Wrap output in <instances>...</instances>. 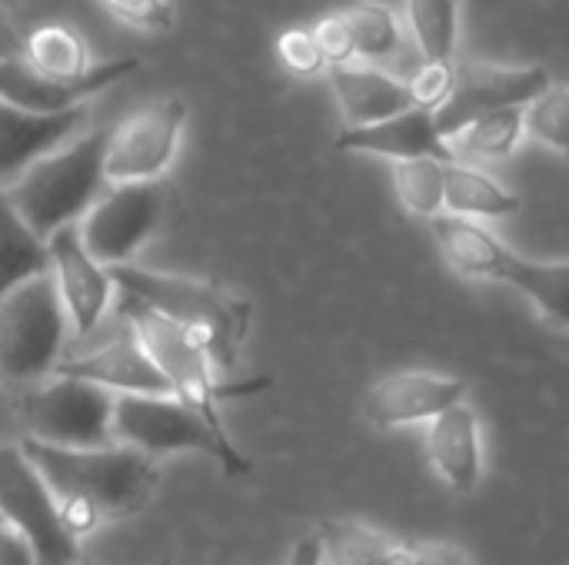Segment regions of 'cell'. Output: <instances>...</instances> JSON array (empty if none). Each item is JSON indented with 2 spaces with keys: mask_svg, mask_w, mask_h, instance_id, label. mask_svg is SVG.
Instances as JSON below:
<instances>
[{
  "mask_svg": "<svg viewBox=\"0 0 569 565\" xmlns=\"http://www.w3.org/2000/svg\"><path fill=\"white\" fill-rule=\"evenodd\" d=\"M20 450L53 493L60 526L73 543L107 523L143 513L160 486L157 460L120 443L103 450H60L23 440Z\"/></svg>",
  "mask_w": 569,
  "mask_h": 565,
  "instance_id": "cell-1",
  "label": "cell"
},
{
  "mask_svg": "<svg viewBox=\"0 0 569 565\" xmlns=\"http://www.w3.org/2000/svg\"><path fill=\"white\" fill-rule=\"evenodd\" d=\"M117 290L157 313L163 323L193 340L217 366V373H233L240 346L250 326V303L203 280H187L177 273H153L137 266L110 270Z\"/></svg>",
  "mask_w": 569,
  "mask_h": 565,
  "instance_id": "cell-2",
  "label": "cell"
},
{
  "mask_svg": "<svg viewBox=\"0 0 569 565\" xmlns=\"http://www.w3.org/2000/svg\"><path fill=\"white\" fill-rule=\"evenodd\" d=\"M103 150L107 133H83L37 160L3 190L13 210L40 240H50L57 230L80 223L87 210L107 193L110 183L103 173Z\"/></svg>",
  "mask_w": 569,
  "mask_h": 565,
  "instance_id": "cell-3",
  "label": "cell"
},
{
  "mask_svg": "<svg viewBox=\"0 0 569 565\" xmlns=\"http://www.w3.org/2000/svg\"><path fill=\"white\" fill-rule=\"evenodd\" d=\"M113 306L133 323L143 350L150 353L153 366L167 380L170 396L177 403H183L190 413H197L217 436H227L223 420H220V403L270 390V380L267 376L247 380V383H223V376L217 373L213 360L193 340H187L180 330H173L170 323H163L157 313H150L140 303L127 300L120 290H117V303Z\"/></svg>",
  "mask_w": 569,
  "mask_h": 565,
  "instance_id": "cell-4",
  "label": "cell"
},
{
  "mask_svg": "<svg viewBox=\"0 0 569 565\" xmlns=\"http://www.w3.org/2000/svg\"><path fill=\"white\" fill-rule=\"evenodd\" d=\"M113 443L130 446L150 460L170 453H203L223 466V476L237 480L253 470V463L233 446V440L217 436L197 413H190L173 396H117L113 403Z\"/></svg>",
  "mask_w": 569,
  "mask_h": 565,
  "instance_id": "cell-5",
  "label": "cell"
},
{
  "mask_svg": "<svg viewBox=\"0 0 569 565\" xmlns=\"http://www.w3.org/2000/svg\"><path fill=\"white\" fill-rule=\"evenodd\" d=\"M70 320L50 273L17 286L0 300V376L7 383H40L60 360Z\"/></svg>",
  "mask_w": 569,
  "mask_h": 565,
  "instance_id": "cell-6",
  "label": "cell"
},
{
  "mask_svg": "<svg viewBox=\"0 0 569 565\" xmlns=\"http://www.w3.org/2000/svg\"><path fill=\"white\" fill-rule=\"evenodd\" d=\"M113 403L117 396L70 376H53L23 396L20 416L27 440L60 450H103L113 446Z\"/></svg>",
  "mask_w": 569,
  "mask_h": 565,
  "instance_id": "cell-7",
  "label": "cell"
},
{
  "mask_svg": "<svg viewBox=\"0 0 569 565\" xmlns=\"http://www.w3.org/2000/svg\"><path fill=\"white\" fill-rule=\"evenodd\" d=\"M187 123V103L180 97H160L130 117H123L107 133L103 173L110 186L120 183H153L177 157L180 133Z\"/></svg>",
  "mask_w": 569,
  "mask_h": 565,
  "instance_id": "cell-8",
  "label": "cell"
},
{
  "mask_svg": "<svg viewBox=\"0 0 569 565\" xmlns=\"http://www.w3.org/2000/svg\"><path fill=\"white\" fill-rule=\"evenodd\" d=\"M0 519L33 546L37 565H73L80 559V543L63 533L53 493L20 446H0Z\"/></svg>",
  "mask_w": 569,
  "mask_h": 565,
  "instance_id": "cell-9",
  "label": "cell"
},
{
  "mask_svg": "<svg viewBox=\"0 0 569 565\" xmlns=\"http://www.w3.org/2000/svg\"><path fill=\"white\" fill-rule=\"evenodd\" d=\"M547 87H550V73L540 63H530V67H500V63H483V60L453 63L450 97L433 113L437 130L450 143V137L467 130L473 120L497 113V110L527 107Z\"/></svg>",
  "mask_w": 569,
  "mask_h": 565,
  "instance_id": "cell-10",
  "label": "cell"
},
{
  "mask_svg": "<svg viewBox=\"0 0 569 565\" xmlns=\"http://www.w3.org/2000/svg\"><path fill=\"white\" fill-rule=\"evenodd\" d=\"M163 196L157 183H120L107 186V193L87 210L77 223L83 250L107 270L130 266V260L143 250V243L160 226Z\"/></svg>",
  "mask_w": 569,
  "mask_h": 565,
  "instance_id": "cell-11",
  "label": "cell"
},
{
  "mask_svg": "<svg viewBox=\"0 0 569 565\" xmlns=\"http://www.w3.org/2000/svg\"><path fill=\"white\" fill-rule=\"evenodd\" d=\"M53 376L93 383L113 396H170L167 380L160 376L133 323L120 310H113V326L107 330V336L93 340L87 350H80L70 360H60Z\"/></svg>",
  "mask_w": 569,
  "mask_h": 565,
  "instance_id": "cell-12",
  "label": "cell"
},
{
  "mask_svg": "<svg viewBox=\"0 0 569 565\" xmlns=\"http://www.w3.org/2000/svg\"><path fill=\"white\" fill-rule=\"evenodd\" d=\"M50 253V280L57 286V296L63 303V313L80 340L97 333L103 326L107 313L117 303V280L107 266H100L80 243L77 223L57 230L47 240Z\"/></svg>",
  "mask_w": 569,
  "mask_h": 565,
  "instance_id": "cell-13",
  "label": "cell"
},
{
  "mask_svg": "<svg viewBox=\"0 0 569 565\" xmlns=\"http://www.w3.org/2000/svg\"><path fill=\"white\" fill-rule=\"evenodd\" d=\"M467 383L457 376L407 370L383 376L363 400V420L377 430H397L413 423H433L447 410L460 406Z\"/></svg>",
  "mask_w": 569,
  "mask_h": 565,
  "instance_id": "cell-14",
  "label": "cell"
},
{
  "mask_svg": "<svg viewBox=\"0 0 569 565\" xmlns=\"http://www.w3.org/2000/svg\"><path fill=\"white\" fill-rule=\"evenodd\" d=\"M137 67H140L137 57H120V60L93 63L90 73L73 83H60L53 77L30 70L20 57H10V60H0V100L30 113H63L73 107H83L93 93L130 77Z\"/></svg>",
  "mask_w": 569,
  "mask_h": 565,
  "instance_id": "cell-15",
  "label": "cell"
},
{
  "mask_svg": "<svg viewBox=\"0 0 569 565\" xmlns=\"http://www.w3.org/2000/svg\"><path fill=\"white\" fill-rule=\"evenodd\" d=\"M87 123V107L63 113H30L0 100V190H7L37 160L77 140Z\"/></svg>",
  "mask_w": 569,
  "mask_h": 565,
  "instance_id": "cell-16",
  "label": "cell"
},
{
  "mask_svg": "<svg viewBox=\"0 0 569 565\" xmlns=\"http://www.w3.org/2000/svg\"><path fill=\"white\" fill-rule=\"evenodd\" d=\"M337 150L373 153V157H387L393 163H403V160L453 163L457 160L453 147L437 130L433 113L423 107H410V110H403L390 120L370 123V127H350V130L343 127V133L337 137Z\"/></svg>",
  "mask_w": 569,
  "mask_h": 565,
  "instance_id": "cell-17",
  "label": "cell"
},
{
  "mask_svg": "<svg viewBox=\"0 0 569 565\" xmlns=\"http://www.w3.org/2000/svg\"><path fill=\"white\" fill-rule=\"evenodd\" d=\"M330 70V87L337 93V103L343 110L347 130L350 127H370L380 120H390L413 103L410 83L377 70V67H360V63H340V67H327Z\"/></svg>",
  "mask_w": 569,
  "mask_h": 565,
  "instance_id": "cell-18",
  "label": "cell"
},
{
  "mask_svg": "<svg viewBox=\"0 0 569 565\" xmlns=\"http://www.w3.org/2000/svg\"><path fill=\"white\" fill-rule=\"evenodd\" d=\"M427 453L433 470L450 483L453 493H473L483 476L477 413L467 403H460L437 416L427 433Z\"/></svg>",
  "mask_w": 569,
  "mask_h": 565,
  "instance_id": "cell-19",
  "label": "cell"
},
{
  "mask_svg": "<svg viewBox=\"0 0 569 565\" xmlns=\"http://www.w3.org/2000/svg\"><path fill=\"white\" fill-rule=\"evenodd\" d=\"M433 226V236L440 243V253L443 260L460 273V276H470V280H503L513 256L507 250V243L500 236H493L487 226L467 220V216H433L430 220Z\"/></svg>",
  "mask_w": 569,
  "mask_h": 565,
  "instance_id": "cell-20",
  "label": "cell"
},
{
  "mask_svg": "<svg viewBox=\"0 0 569 565\" xmlns=\"http://www.w3.org/2000/svg\"><path fill=\"white\" fill-rule=\"evenodd\" d=\"M443 206L453 216H510L520 210V196L513 190H507L500 180H493L490 173L453 160L443 163Z\"/></svg>",
  "mask_w": 569,
  "mask_h": 565,
  "instance_id": "cell-21",
  "label": "cell"
},
{
  "mask_svg": "<svg viewBox=\"0 0 569 565\" xmlns=\"http://www.w3.org/2000/svg\"><path fill=\"white\" fill-rule=\"evenodd\" d=\"M50 273L47 240H40L0 190V300L17 286Z\"/></svg>",
  "mask_w": 569,
  "mask_h": 565,
  "instance_id": "cell-22",
  "label": "cell"
},
{
  "mask_svg": "<svg viewBox=\"0 0 569 565\" xmlns=\"http://www.w3.org/2000/svg\"><path fill=\"white\" fill-rule=\"evenodd\" d=\"M20 60L60 83L80 80L93 67L83 37L67 23H40L37 30H30L27 40H20Z\"/></svg>",
  "mask_w": 569,
  "mask_h": 565,
  "instance_id": "cell-23",
  "label": "cell"
},
{
  "mask_svg": "<svg viewBox=\"0 0 569 565\" xmlns=\"http://www.w3.org/2000/svg\"><path fill=\"white\" fill-rule=\"evenodd\" d=\"M503 283L517 286L550 323L569 330V260L567 263H537L513 256Z\"/></svg>",
  "mask_w": 569,
  "mask_h": 565,
  "instance_id": "cell-24",
  "label": "cell"
},
{
  "mask_svg": "<svg viewBox=\"0 0 569 565\" xmlns=\"http://www.w3.org/2000/svg\"><path fill=\"white\" fill-rule=\"evenodd\" d=\"M330 565H400V546L360 523L327 519L317 533Z\"/></svg>",
  "mask_w": 569,
  "mask_h": 565,
  "instance_id": "cell-25",
  "label": "cell"
},
{
  "mask_svg": "<svg viewBox=\"0 0 569 565\" xmlns=\"http://www.w3.org/2000/svg\"><path fill=\"white\" fill-rule=\"evenodd\" d=\"M407 20L423 63H453L460 0H407Z\"/></svg>",
  "mask_w": 569,
  "mask_h": 565,
  "instance_id": "cell-26",
  "label": "cell"
},
{
  "mask_svg": "<svg viewBox=\"0 0 569 565\" xmlns=\"http://www.w3.org/2000/svg\"><path fill=\"white\" fill-rule=\"evenodd\" d=\"M340 17L350 33L353 60H383L400 47V23L387 3L360 0L340 10Z\"/></svg>",
  "mask_w": 569,
  "mask_h": 565,
  "instance_id": "cell-27",
  "label": "cell"
},
{
  "mask_svg": "<svg viewBox=\"0 0 569 565\" xmlns=\"http://www.w3.org/2000/svg\"><path fill=\"white\" fill-rule=\"evenodd\" d=\"M527 133L523 127V107H510V110H497V113H487L480 120H473L467 130H460V147L453 150L457 160L467 157V160H507L520 137Z\"/></svg>",
  "mask_w": 569,
  "mask_h": 565,
  "instance_id": "cell-28",
  "label": "cell"
},
{
  "mask_svg": "<svg viewBox=\"0 0 569 565\" xmlns=\"http://www.w3.org/2000/svg\"><path fill=\"white\" fill-rule=\"evenodd\" d=\"M393 190L413 216H440L443 210V163L403 160L393 163Z\"/></svg>",
  "mask_w": 569,
  "mask_h": 565,
  "instance_id": "cell-29",
  "label": "cell"
},
{
  "mask_svg": "<svg viewBox=\"0 0 569 565\" xmlns=\"http://www.w3.org/2000/svg\"><path fill=\"white\" fill-rule=\"evenodd\" d=\"M523 127L533 140L553 147L569 160V83H550L523 107Z\"/></svg>",
  "mask_w": 569,
  "mask_h": 565,
  "instance_id": "cell-30",
  "label": "cell"
},
{
  "mask_svg": "<svg viewBox=\"0 0 569 565\" xmlns=\"http://www.w3.org/2000/svg\"><path fill=\"white\" fill-rule=\"evenodd\" d=\"M277 57L297 77H313V73L327 70V60H323V53H320L310 27H290V30H283L277 37Z\"/></svg>",
  "mask_w": 569,
  "mask_h": 565,
  "instance_id": "cell-31",
  "label": "cell"
},
{
  "mask_svg": "<svg viewBox=\"0 0 569 565\" xmlns=\"http://www.w3.org/2000/svg\"><path fill=\"white\" fill-rule=\"evenodd\" d=\"M410 93H413V103L437 113L443 107V100L450 97V87H453V63H423L410 80Z\"/></svg>",
  "mask_w": 569,
  "mask_h": 565,
  "instance_id": "cell-32",
  "label": "cell"
},
{
  "mask_svg": "<svg viewBox=\"0 0 569 565\" xmlns=\"http://www.w3.org/2000/svg\"><path fill=\"white\" fill-rule=\"evenodd\" d=\"M113 17L140 30H167L173 23L170 0H100Z\"/></svg>",
  "mask_w": 569,
  "mask_h": 565,
  "instance_id": "cell-33",
  "label": "cell"
},
{
  "mask_svg": "<svg viewBox=\"0 0 569 565\" xmlns=\"http://www.w3.org/2000/svg\"><path fill=\"white\" fill-rule=\"evenodd\" d=\"M313 30V40L327 60V67H340V63H353V47H350V33L343 27V17L340 13H327L320 23L310 27Z\"/></svg>",
  "mask_w": 569,
  "mask_h": 565,
  "instance_id": "cell-34",
  "label": "cell"
},
{
  "mask_svg": "<svg viewBox=\"0 0 569 565\" xmlns=\"http://www.w3.org/2000/svg\"><path fill=\"white\" fill-rule=\"evenodd\" d=\"M400 565H470L467 556L453 546H417L403 549L400 546Z\"/></svg>",
  "mask_w": 569,
  "mask_h": 565,
  "instance_id": "cell-35",
  "label": "cell"
},
{
  "mask_svg": "<svg viewBox=\"0 0 569 565\" xmlns=\"http://www.w3.org/2000/svg\"><path fill=\"white\" fill-rule=\"evenodd\" d=\"M0 565H37L33 546L0 519Z\"/></svg>",
  "mask_w": 569,
  "mask_h": 565,
  "instance_id": "cell-36",
  "label": "cell"
},
{
  "mask_svg": "<svg viewBox=\"0 0 569 565\" xmlns=\"http://www.w3.org/2000/svg\"><path fill=\"white\" fill-rule=\"evenodd\" d=\"M287 565H327L323 563V546H320V539H317V536L300 539V543L293 546Z\"/></svg>",
  "mask_w": 569,
  "mask_h": 565,
  "instance_id": "cell-37",
  "label": "cell"
},
{
  "mask_svg": "<svg viewBox=\"0 0 569 565\" xmlns=\"http://www.w3.org/2000/svg\"><path fill=\"white\" fill-rule=\"evenodd\" d=\"M20 57V40L13 37V30L0 20V60Z\"/></svg>",
  "mask_w": 569,
  "mask_h": 565,
  "instance_id": "cell-38",
  "label": "cell"
},
{
  "mask_svg": "<svg viewBox=\"0 0 569 565\" xmlns=\"http://www.w3.org/2000/svg\"><path fill=\"white\" fill-rule=\"evenodd\" d=\"M73 565H93V563H87V559H77V563Z\"/></svg>",
  "mask_w": 569,
  "mask_h": 565,
  "instance_id": "cell-39",
  "label": "cell"
},
{
  "mask_svg": "<svg viewBox=\"0 0 569 565\" xmlns=\"http://www.w3.org/2000/svg\"><path fill=\"white\" fill-rule=\"evenodd\" d=\"M160 565H173V563H170V559H163V563H160Z\"/></svg>",
  "mask_w": 569,
  "mask_h": 565,
  "instance_id": "cell-40",
  "label": "cell"
},
{
  "mask_svg": "<svg viewBox=\"0 0 569 565\" xmlns=\"http://www.w3.org/2000/svg\"><path fill=\"white\" fill-rule=\"evenodd\" d=\"M0 3H10V0H0Z\"/></svg>",
  "mask_w": 569,
  "mask_h": 565,
  "instance_id": "cell-41",
  "label": "cell"
}]
</instances>
